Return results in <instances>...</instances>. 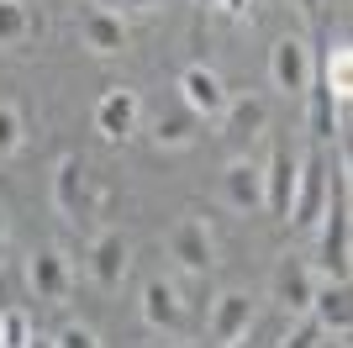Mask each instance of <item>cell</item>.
<instances>
[{
  "label": "cell",
  "instance_id": "cell-1",
  "mask_svg": "<svg viewBox=\"0 0 353 348\" xmlns=\"http://www.w3.org/2000/svg\"><path fill=\"white\" fill-rule=\"evenodd\" d=\"M327 159L322 153H306L301 159V174H295V195H290V227H301V232H311L316 222H322V211H327Z\"/></svg>",
  "mask_w": 353,
  "mask_h": 348
},
{
  "label": "cell",
  "instance_id": "cell-2",
  "mask_svg": "<svg viewBox=\"0 0 353 348\" xmlns=\"http://www.w3.org/2000/svg\"><path fill=\"white\" fill-rule=\"evenodd\" d=\"M27 285H32V301L43 306H63L74 290V264L63 248H37L27 259Z\"/></svg>",
  "mask_w": 353,
  "mask_h": 348
},
{
  "label": "cell",
  "instance_id": "cell-3",
  "mask_svg": "<svg viewBox=\"0 0 353 348\" xmlns=\"http://www.w3.org/2000/svg\"><path fill=\"white\" fill-rule=\"evenodd\" d=\"M169 259L185 269V275H211V264H216V238L201 217H179L169 227Z\"/></svg>",
  "mask_w": 353,
  "mask_h": 348
},
{
  "label": "cell",
  "instance_id": "cell-4",
  "mask_svg": "<svg viewBox=\"0 0 353 348\" xmlns=\"http://www.w3.org/2000/svg\"><path fill=\"white\" fill-rule=\"evenodd\" d=\"M74 21H79V37H85L90 53H121L127 48V21H121V11H111V6H101V0H79L74 6Z\"/></svg>",
  "mask_w": 353,
  "mask_h": 348
},
{
  "label": "cell",
  "instance_id": "cell-5",
  "mask_svg": "<svg viewBox=\"0 0 353 348\" xmlns=\"http://www.w3.org/2000/svg\"><path fill=\"white\" fill-rule=\"evenodd\" d=\"M322 264L327 280H348V180L332 185V206L322 211Z\"/></svg>",
  "mask_w": 353,
  "mask_h": 348
},
{
  "label": "cell",
  "instance_id": "cell-6",
  "mask_svg": "<svg viewBox=\"0 0 353 348\" xmlns=\"http://www.w3.org/2000/svg\"><path fill=\"white\" fill-rule=\"evenodd\" d=\"M137 116H143L137 90H127V85H105L101 90V101H95V132H101L105 143L132 137V132H137Z\"/></svg>",
  "mask_w": 353,
  "mask_h": 348
},
{
  "label": "cell",
  "instance_id": "cell-7",
  "mask_svg": "<svg viewBox=\"0 0 353 348\" xmlns=\"http://www.w3.org/2000/svg\"><path fill=\"white\" fill-rule=\"evenodd\" d=\"M127 269H132V243L117 227H101L90 238V280L101 290H117L127 280Z\"/></svg>",
  "mask_w": 353,
  "mask_h": 348
},
{
  "label": "cell",
  "instance_id": "cell-8",
  "mask_svg": "<svg viewBox=\"0 0 353 348\" xmlns=\"http://www.w3.org/2000/svg\"><path fill=\"white\" fill-rule=\"evenodd\" d=\"M227 101H232V95H227V85H221V74H216V69H206V64H190V69L179 74V106H185V111H195L201 122H216Z\"/></svg>",
  "mask_w": 353,
  "mask_h": 348
},
{
  "label": "cell",
  "instance_id": "cell-9",
  "mask_svg": "<svg viewBox=\"0 0 353 348\" xmlns=\"http://www.w3.org/2000/svg\"><path fill=\"white\" fill-rule=\"evenodd\" d=\"M311 74H316V64H311V48L301 43V37H280V43L269 48V79H274V90L306 95Z\"/></svg>",
  "mask_w": 353,
  "mask_h": 348
},
{
  "label": "cell",
  "instance_id": "cell-10",
  "mask_svg": "<svg viewBox=\"0 0 353 348\" xmlns=\"http://www.w3.org/2000/svg\"><path fill=\"white\" fill-rule=\"evenodd\" d=\"M253 296L248 290H221L216 301H211V343H237V338H248V327H253Z\"/></svg>",
  "mask_w": 353,
  "mask_h": 348
},
{
  "label": "cell",
  "instance_id": "cell-11",
  "mask_svg": "<svg viewBox=\"0 0 353 348\" xmlns=\"http://www.w3.org/2000/svg\"><path fill=\"white\" fill-rule=\"evenodd\" d=\"M295 174H301V159H295L290 148H274L264 164V211L274 222L290 217V195H295Z\"/></svg>",
  "mask_w": 353,
  "mask_h": 348
},
{
  "label": "cell",
  "instance_id": "cell-12",
  "mask_svg": "<svg viewBox=\"0 0 353 348\" xmlns=\"http://www.w3.org/2000/svg\"><path fill=\"white\" fill-rule=\"evenodd\" d=\"M311 296H316V275H311V264L295 259V253H285L280 269H274V301H280L290 317H306Z\"/></svg>",
  "mask_w": 353,
  "mask_h": 348
},
{
  "label": "cell",
  "instance_id": "cell-13",
  "mask_svg": "<svg viewBox=\"0 0 353 348\" xmlns=\"http://www.w3.org/2000/svg\"><path fill=\"white\" fill-rule=\"evenodd\" d=\"M322 333L332 338H348L353 327V306H348V280H327V285H316V296H311V311H306Z\"/></svg>",
  "mask_w": 353,
  "mask_h": 348
},
{
  "label": "cell",
  "instance_id": "cell-14",
  "mask_svg": "<svg viewBox=\"0 0 353 348\" xmlns=\"http://www.w3.org/2000/svg\"><path fill=\"white\" fill-rule=\"evenodd\" d=\"M221 195H227L232 211H259L264 206V169L248 159H232L221 169Z\"/></svg>",
  "mask_w": 353,
  "mask_h": 348
},
{
  "label": "cell",
  "instance_id": "cell-15",
  "mask_svg": "<svg viewBox=\"0 0 353 348\" xmlns=\"http://www.w3.org/2000/svg\"><path fill=\"white\" fill-rule=\"evenodd\" d=\"M85 195H90V169L79 153H63L59 169H53V206L63 217H79L85 211Z\"/></svg>",
  "mask_w": 353,
  "mask_h": 348
},
{
  "label": "cell",
  "instance_id": "cell-16",
  "mask_svg": "<svg viewBox=\"0 0 353 348\" xmlns=\"http://www.w3.org/2000/svg\"><path fill=\"white\" fill-rule=\"evenodd\" d=\"M143 317H148V327H159V333H179L185 306H179V290L169 285V280H148L143 285Z\"/></svg>",
  "mask_w": 353,
  "mask_h": 348
},
{
  "label": "cell",
  "instance_id": "cell-17",
  "mask_svg": "<svg viewBox=\"0 0 353 348\" xmlns=\"http://www.w3.org/2000/svg\"><path fill=\"white\" fill-rule=\"evenodd\" d=\"M216 122H221V137H259L264 122H269V106L259 95H237V101L221 106Z\"/></svg>",
  "mask_w": 353,
  "mask_h": 348
},
{
  "label": "cell",
  "instance_id": "cell-18",
  "mask_svg": "<svg viewBox=\"0 0 353 348\" xmlns=\"http://www.w3.org/2000/svg\"><path fill=\"white\" fill-rule=\"evenodd\" d=\"M43 32V16L27 0H0V48H21Z\"/></svg>",
  "mask_w": 353,
  "mask_h": 348
},
{
  "label": "cell",
  "instance_id": "cell-19",
  "mask_svg": "<svg viewBox=\"0 0 353 348\" xmlns=\"http://www.w3.org/2000/svg\"><path fill=\"white\" fill-rule=\"evenodd\" d=\"M195 137H201V116L185 111V106L153 116V143H159V148H190Z\"/></svg>",
  "mask_w": 353,
  "mask_h": 348
},
{
  "label": "cell",
  "instance_id": "cell-20",
  "mask_svg": "<svg viewBox=\"0 0 353 348\" xmlns=\"http://www.w3.org/2000/svg\"><path fill=\"white\" fill-rule=\"evenodd\" d=\"M316 79L332 90V101H338V106L348 101V90H353V53H348V43H332V48H327L322 69H316Z\"/></svg>",
  "mask_w": 353,
  "mask_h": 348
},
{
  "label": "cell",
  "instance_id": "cell-21",
  "mask_svg": "<svg viewBox=\"0 0 353 348\" xmlns=\"http://www.w3.org/2000/svg\"><path fill=\"white\" fill-rule=\"evenodd\" d=\"M306 101H311V137L327 143V137L338 132V116H332V106H338V101H332V90H327L316 74H311V85H306Z\"/></svg>",
  "mask_w": 353,
  "mask_h": 348
},
{
  "label": "cell",
  "instance_id": "cell-22",
  "mask_svg": "<svg viewBox=\"0 0 353 348\" xmlns=\"http://www.w3.org/2000/svg\"><path fill=\"white\" fill-rule=\"evenodd\" d=\"M21 143H27V122H21V111L11 101H0V159L21 153Z\"/></svg>",
  "mask_w": 353,
  "mask_h": 348
},
{
  "label": "cell",
  "instance_id": "cell-23",
  "mask_svg": "<svg viewBox=\"0 0 353 348\" xmlns=\"http://www.w3.org/2000/svg\"><path fill=\"white\" fill-rule=\"evenodd\" d=\"M32 317L27 311H0V348H27Z\"/></svg>",
  "mask_w": 353,
  "mask_h": 348
},
{
  "label": "cell",
  "instance_id": "cell-24",
  "mask_svg": "<svg viewBox=\"0 0 353 348\" xmlns=\"http://www.w3.org/2000/svg\"><path fill=\"white\" fill-rule=\"evenodd\" d=\"M53 348H101V338L90 333V327H79V322H74V327H63V333L53 338Z\"/></svg>",
  "mask_w": 353,
  "mask_h": 348
},
{
  "label": "cell",
  "instance_id": "cell-25",
  "mask_svg": "<svg viewBox=\"0 0 353 348\" xmlns=\"http://www.w3.org/2000/svg\"><path fill=\"white\" fill-rule=\"evenodd\" d=\"M316 338H322V327H316L311 317H301V327H295V333L285 338L280 348H316Z\"/></svg>",
  "mask_w": 353,
  "mask_h": 348
},
{
  "label": "cell",
  "instance_id": "cell-26",
  "mask_svg": "<svg viewBox=\"0 0 353 348\" xmlns=\"http://www.w3.org/2000/svg\"><path fill=\"white\" fill-rule=\"evenodd\" d=\"M216 6H221V11H227V16H243V11H248V6H253V0H216Z\"/></svg>",
  "mask_w": 353,
  "mask_h": 348
},
{
  "label": "cell",
  "instance_id": "cell-27",
  "mask_svg": "<svg viewBox=\"0 0 353 348\" xmlns=\"http://www.w3.org/2000/svg\"><path fill=\"white\" fill-rule=\"evenodd\" d=\"M121 6H127V11H159L163 0H121Z\"/></svg>",
  "mask_w": 353,
  "mask_h": 348
},
{
  "label": "cell",
  "instance_id": "cell-28",
  "mask_svg": "<svg viewBox=\"0 0 353 348\" xmlns=\"http://www.w3.org/2000/svg\"><path fill=\"white\" fill-rule=\"evenodd\" d=\"M6 248H11V222H6V211H0V259H6Z\"/></svg>",
  "mask_w": 353,
  "mask_h": 348
},
{
  "label": "cell",
  "instance_id": "cell-29",
  "mask_svg": "<svg viewBox=\"0 0 353 348\" xmlns=\"http://www.w3.org/2000/svg\"><path fill=\"white\" fill-rule=\"evenodd\" d=\"M290 6H295L301 16H316V11H322V0H290Z\"/></svg>",
  "mask_w": 353,
  "mask_h": 348
},
{
  "label": "cell",
  "instance_id": "cell-30",
  "mask_svg": "<svg viewBox=\"0 0 353 348\" xmlns=\"http://www.w3.org/2000/svg\"><path fill=\"white\" fill-rule=\"evenodd\" d=\"M316 348H348V343H343V338H332V333H322V338H316Z\"/></svg>",
  "mask_w": 353,
  "mask_h": 348
},
{
  "label": "cell",
  "instance_id": "cell-31",
  "mask_svg": "<svg viewBox=\"0 0 353 348\" xmlns=\"http://www.w3.org/2000/svg\"><path fill=\"white\" fill-rule=\"evenodd\" d=\"M27 348H53V338H37V333H32V338H27Z\"/></svg>",
  "mask_w": 353,
  "mask_h": 348
},
{
  "label": "cell",
  "instance_id": "cell-32",
  "mask_svg": "<svg viewBox=\"0 0 353 348\" xmlns=\"http://www.w3.org/2000/svg\"><path fill=\"white\" fill-rule=\"evenodd\" d=\"M221 348H253V343H243V338H237V343H221Z\"/></svg>",
  "mask_w": 353,
  "mask_h": 348
},
{
  "label": "cell",
  "instance_id": "cell-33",
  "mask_svg": "<svg viewBox=\"0 0 353 348\" xmlns=\"http://www.w3.org/2000/svg\"><path fill=\"white\" fill-rule=\"evenodd\" d=\"M195 6H216V0H195Z\"/></svg>",
  "mask_w": 353,
  "mask_h": 348
}]
</instances>
